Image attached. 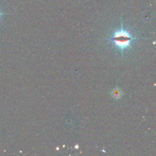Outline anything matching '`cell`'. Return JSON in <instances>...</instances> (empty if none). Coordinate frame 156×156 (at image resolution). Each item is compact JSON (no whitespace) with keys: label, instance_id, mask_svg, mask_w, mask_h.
<instances>
[{"label":"cell","instance_id":"3","mask_svg":"<svg viewBox=\"0 0 156 156\" xmlns=\"http://www.w3.org/2000/svg\"><path fill=\"white\" fill-rule=\"evenodd\" d=\"M2 15H3V14H2V13H1V12L0 11V18H1V16H2Z\"/></svg>","mask_w":156,"mask_h":156},{"label":"cell","instance_id":"2","mask_svg":"<svg viewBox=\"0 0 156 156\" xmlns=\"http://www.w3.org/2000/svg\"><path fill=\"white\" fill-rule=\"evenodd\" d=\"M121 91H120L119 89L118 88H116V89H115L113 92H112V96L113 97V98H115V99H119L120 98L121 96Z\"/></svg>","mask_w":156,"mask_h":156},{"label":"cell","instance_id":"1","mask_svg":"<svg viewBox=\"0 0 156 156\" xmlns=\"http://www.w3.org/2000/svg\"><path fill=\"white\" fill-rule=\"evenodd\" d=\"M136 39L129 31L124 29L122 25L121 28L115 30L109 38L113 43L114 46L118 48L121 53H123L125 49L131 48L132 43Z\"/></svg>","mask_w":156,"mask_h":156}]
</instances>
